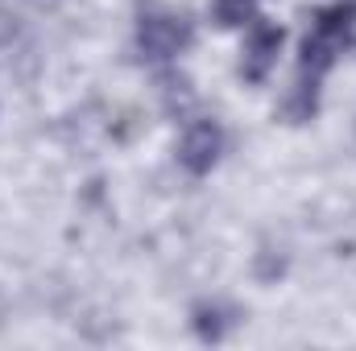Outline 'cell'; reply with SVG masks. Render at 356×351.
Wrapping results in <instances>:
<instances>
[{
    "label": "cell",
    "instance_id": "obj_2",
    "mask_svg": "<svg viewBox=\"0 0 356 351\" xmlns=\"http://www.w3.org/2000/svg\"><path fill=\"white\" fill-rule=\"evenodd\" d=\"M216 157H220V128L211 120L191 124L186 137H182V166L195 170V174H203V170L216 166Z\"/></svg>",
    "mask_w": 356,
    "mask_h": 351
},
{
    "label": "cell",
    "instance_id": "obj_5",
    "mask_svg": "<svg viewBox=\"0 0 356 351\" xmlns=\"http://www.w3.org/2000/svg\"><path fill=\"white\" fill-rule=\"evenodd\" d=\"M253 8V0H220V17L228 21V25H236V21H245V12Z\"/></svg>",
    "mask_w": 356,
    "mask_h": 351
},
{
    "label": "cell",
    "instance_id": "obj_4",
    "mask_svg": "<svg viewBox=\"0 0 356 351\" xmlns=\"http://www.w3.org/2000/svg\"><path fill=\"white\" fill-rule=\"evenodd\" d=\"M186 42V29L170 21V17H149L141 25V46L154 54V58H166V54H178V46Z\"/></svg>",
    "mask_w": 356,
    "mask_h": 351
},
{
    "label": "cell",
    "instance_id": "obj_3",
    "mask_svg": "<svg viewBox=\"0 0 356 351\" xmlns=\"http://www.w3.org/2000/svg\"><path fill=\"white\" fill-rule=\"evenodd\" d=\"M277 46H282V33L273 25H253L249 29V37H245V75L249 79H261L266 75L273 54H277Z\"/></svg>",
    "mask_w": 356,
    "mask_h": 351
},
{
    "label": "cell",
    "instance_id": "obj_1",
    "mask_svg": "<svg viewBox=\"0 0 356 351\" xmlns=\"http://www.w3.org/2000/svg\"><path fill=\"white\" fill-rule=\"evenodd\" d=\"M348 8H332V12H323L319 21H315V29H311V37H307V46H302V62L311 67V75H319L340 50H344V42H348Z\"/></svg>",
    "mask_w": 356,
    "mask_h": 351
}]
</instances>
